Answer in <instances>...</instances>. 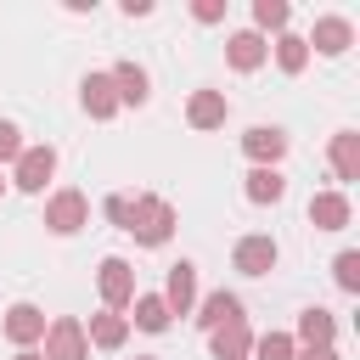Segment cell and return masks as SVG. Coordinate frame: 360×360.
Masks as SVG:
<instances>
[{
  "label": "cell",
  "mask_w": 360,
  "mask_h": 360,
  "mask_svg": "<svg viewBox=\"0 0 360 360\" xmlns=\"http://www.w3.org/2000/svg\"><path fill=\"white\" fill-rule=\"evenodd\" d=\"M124 231H129L135 242H146V248H163V242L174 236V208H169L163 197H135Z\"/></svg>",
  "instance_id": "1"
},
{
  "label": "cell",
  "mask_w": 360,
  "mask_h": 360,
  "mask_svg": "<svg viewBox=\"0 0 360 360\" xmlns=\"http://www.w3.org/2000/svg\"><path fill=\"white\" fill-rule=\"evenodd\" d=\"M96 287H101V304H107L112 315L129 309V298H135V264H129V259H101Z\"/></svg>",
  "instance_id": "2"
},
{
  "label": "cell",
  "mask_w": 360,
  "mask_h": 360,
  "mask_svg": "<svg viewBox=\"0 0 360 360\" xmlns=\"http://www.w3.org/2000/svg\"><path fill=\"white\" fill-rule=\"evenodd\" d=\"M45 360H90V338L73 315H56L45 326Z\"/></svg>",
  "instance_id": "3"
},
{
  "label": "cell",
  "mask_w": 360,
  "mask_h": 360,
  "mask_svg": "<svg viewBox=\"0 0 360 360\" xmlns=\"http://www.w3.org/2000/svg\"><path fill=\"white\" fill-rule=\"evenodd\" d=\"M242 152L253 158V169H276V163L287 158V129H276V124H253V129L242 135Z\"/></svg>",
  "instance_id": "4"
},
{
  "label": "cell",
  "mask_w": 360,
  "mask_h": 360,
  "mask_svg": "<svg viewBox=\"0 0 360 360\" xmlns=\"http://www.w3.org/2000/svg\"><path fill=\"white\" fill-rule=\"evenodd\" d=\"M84 219H90V202H84V191H73V186H68V191H56V197L45 202V225H51L56 236H73Z\"/></svg>",
  "instance_id": "5"
},
{
  "label": "cell",
  "mask_w": 360,
  "mask_h": 360,
  "mask_svg": "<svg viewBox=\"0 0 360 360\" xmlns=\"http://www.w3.org/2000/svg\"><path fill=\"white\" fill-rule=\"evenodd\" d=\"M158 298L169 304V315H191V304H197V264H191V259L169 264V281H163Z\"/></svg>",
  "instance_id": "6"
},
{
  "label": "cell",
  "mask_w": 360,
  "mask_h": 360,
  "mask_svg": "<svg viewBox=\"0 0 360 360\" xmlns=\"http://www.w3.org/2000/svg\"><path fill=\"white\" fill-rule=\"evenodd\" d=\"M231 259H236V270H242V276H270V270H276V259H281V248H276L270 236H242Z\"/></svg>",
  "instance_id": "7"
},
{
  "label": "cell",
  "mask_w": 360,
  "mask_h": 360,
  "mask_svg": "<svg viewBox=\"0 0 360 360\" xmlns=\"http://www.w3.org/2000/svg\"><path fill=\"white\" fill-rule=\"evenodd\" d=\"M45 326H51V321H45V309H39V304H11V309H6V338H11L17 349L39 343V338H45Z\"/></svg>",
  "instance_id": "8"
},
{
  "label": "cell",
  "mask_w": 360,
  "mask_h": 360,
  "mask_svg": "<svg viewBox=\"0 0 360 360\" xmlns=\"http://www.w3.org/2000/svg\"><path fill=\"white\" fill-rule=\"evenodd\" d=\"M225 112H231L225 90H191V101H186V124L191 129H219Z\"/></svg>",
  "instance_id": "9"
},
{
  "label": "cell",
  "mask_w": 360,
  "mask_h": 360,
  "mask_svg": "<svg viewBox=\"0 0 360 360\" xmlns=\"http://www.w3.org/2000/svg\"><path fill=\"white\" fill-rule=\"evenodd\" d=\"M51 174H56V152H51V146H22V158H17V186H22V191H45Z\"/></svg>",
  "instance_id": "10"
},
{
  "label": "cell",
  "mask_w": 360,
  "mask_h": 360,
  "mask_svg": "<svg viewBox=\"0 0 360 360\" xmlns=\"http://www.w3.org/2000/svg\"><path fill=\"white\" fill-rule=\"evenodd\" d=\"M264 56H270V45H264L253 28H242V34H231V39H225V62H231L236 73H253V68H264Z\"/></svg>",
  "instance_id": "11"
},
{
  "label": "cell",
  "mask_w": 360,
  "mask_h": 360,
  "mask_svg": "<svg viewBox=\"0 0 360 360\" xmlns=\"http://www.w3.org/2000/svg\"><path fill=\"white\" fill-rule=\"evenodd\" d=\"M304 45H315L321 56H343V51L354 45V22H349V17H321V22H315V39H304Z\"/></svg>",
  "instance_id": "12"
},
{
  "label": "cell",
  "mask_w": 360,
  "mask_h": 360,
  "mask_svg": "<svg viewBox=\"0 0 360 360\" xmlns=\"http://www.w3.org/2000/svg\"><path fill=\"white\" fill-rule=\"evenodd\" d=\"M107 79H112V90H118V107H141V101L152 96V79H146V68H135V62H118Z\"/></svg>",
  "instance_id": "13"
},
{
  "label": "cell",
  "mask_w": 360,
  "mask_h": 360,
  "mask_svg": "<svg viewBox=\"0 0 360 360\" xmlns=\"http://www.w3.org/2000/svg\"><path fill=\"white\" fill-rule=\"evenodd\" d=\"M309 225L315 231H343L349 225V197L343 191H315L309 197Z\"/></svg>",
  "instance_id": "14"
},
{
  "label": "cell",
  "mask_w": 360,
  "mask_h": 360,
  "mask_svg": "<svg viewBox=\"0 0 360 360\" xmlns=\"http://www.w3.org/2000/svg\"><path fill=\"white\" fill-rule=\"evenodd\" d=\"M79 96H84V112H90V118H112V112H118V90H112L107 73H84Z\"/></svg>",
  "instance_id": "15"
},
{
  "label": "cell",
  "mask_w": 360,
  "mask_h": 360,
  "mask_svg": "<svg viewBox=\"0 0 360 360\" xmlns=\"http://www.w3.org/2000/svg\"><path fill=\"white\" fill-rule=\"evenodd\" d=\"M231 321H242V298H236V292H208L202 309H197V326H202V332H219V326H231Z\"/></svg>",
  "instance_id": "16"
},
{
  "label": "cell",
  "mask_w": 360,
  "mask_h": 360,
  "mask_svg": "<svg viewBox=\"0 0 360 360\" xmlns=\"http://www.w3.org/2000/svg\"><path fill=\"white\" fill-rule=\"evenodd\" d=\"M84 338H90L96 349H124V338H129V315H112V309H101V315H90Z\"/></svg>",
  "instance_id": "17"
},
{
  "label": "cell",
  "mask_w": 360,
  "mask_h": 360,
  "mask_svg": "<svg viewBox=\"0 0 360 360\" xmlns=\"http://www.w3.org/2000/svg\"><path fill=\"white\" fill-rule=\"evenodd\" d=\"M208 343H214V360H248V349H253V332H248V321H231V326L208 332Z\"/></svg>",
  "instance_id": "18"
},
{
  "label": "cell",
  "mask_w": 360,
  "mask_h": 360,
  "mask_svg": "<svg viewBox=\"0 0 360 360\" xmlns=\"http://www.w3.org/2000/svg\"><path fill=\"white\" fill-rule=\"evenodd\" d=\"M332 169H338V180H360V135L354 129L332 135Z\"/></svg>",
  "instance_id": "19"
},
{
  "label": "cell",
  "mask_w": 360,
  "mask_h": 360,
  "mask_svg": "<svg viewBox=\"0 0 360 360\" xmlns=\"http://www.w3.org/2000/svg\"><path fill=\"white\" fill-rule=\"evenodd\" d=\"M242 191H248V202L264 208V202H281V197H287V180H281V169H253Z\"/></svg>",
  "instance_id": "20"
},
{
  "label": "cell",
  "mask_w": 360,
  "mask_h": 360,
  "mask_svg": "<svg viewBox=\"0 0 360 360\" xmlns=\"http://www.w3.org/2000/svg\"><path fill=\"white\" fill-rule=\"evenodd\" d=\"M332 332H338V321H332V309H304L298 315V338H304V349H321V343H332Z\"/></svg>",
  "instance_id": "21"
},
{
  "label": "cell",
  "mask_w": 360,
  "mask_h": 360,
  "mask_svg": "<svg viewBox=\"0 0 360 360\" xmlns=\"http://www.w3.org/2000/svg\"><path fill=\"white\" fill-rule=\"evenodd\" d=\"M129 304H135V326H141V332H163V326H169V304H163L158 292H135Z\"/></svg>",
  "instance_id": "22"
},
{
  "label": "cell",
  "mask_w": 360,
  "mask_h": 360,
  "mask_svg": "<svg viewBox=\"0 0 360 360\" xmlns=\"http://www.w3.org/2000/svg\"><path fill=\"white\" fill-rule=\"evenodd\" d=\"M276 62H281V73H304V62H309V45H304L298 34H281V39H276Z\"/></svg>",
  "instance_id": "23"
},
{
  "label": "cell",
  "mask_w": 360,
  "mask_h": 360,
  "mask_svg": "<svg viewBox=\"0 0 360 360\" xmlns=\"http://www.w3.org/2000/svg\"><path fill=\"white\" fill-rule=\"evenodd\" d=\"M287 17H292L287 0H253V22H259V28H281V34H287ZM259 28H253V34H259Z\"/></svg>",
  "instance_id": "24"
},
{
  "label": "cell",
  "mask_w": 360,
  "mask_h": 360,
  "mask_svg": "<svg viewBox=\"0 0 360 360\" xmlns=\"http://www.w3.org/2000/svg\"><path fill=\"white\" fill-rule=\"evenodd\" d=\"M332 276H338V287H343V292H360V253H354V248H349V253H338V259H332Z\"/></svg>",
  "instance_id": "25"
},
{
  "label": "cell",
  "mask_w": 360,
  "mask_h": 360,
  "mask_svg": "<svg viewBox=\"0 0 360 360\" xmlns=\"http://www.w3.org/2000/svg\"><path fill=\"white\" fill-rule=\"evenodd\" d=\"M253 349H259V360H292V354H298V343H292L287 332H264Z\"/></svg>",
  "instance_id": "26"
},
{
  "label": "cell",
  "mask_w": 360,
  "mask_h": 360,
  "mask_svg": "<svg viewBox=\"0 0 360 360\" xmlns=\"http://www.w3.org/2000/svg\"><path fill=\"white\" fill-rule=\"evenodd\" d=\"M22 158V129L11 118H0V163H17Z\"/></svg>",
  "instance_id": "27"
},
{
  "label": "cell",
  "mask_w": 360,
  "mask_h": 360,
  "mask_svg": "<svg viewBox=\"0 0 360 360\" xmlns=\"http://www.w3.org/2000/svg\"><path fill=\"white\" fill-rule=\"evenodd\" d=\"M191 17H197V22H219V17H225V0H197Z\"/></svg>",
  "instance_id": "28"
},
{
  "label": "cell",
  "mask_w": 360,
  "mask_h": 360,
  "mask_svg": "<svg viewBox=\"0 0 360 360\" xmlns=\"http://www.w3.org/2000/svg\"><path fill=\"white\" fill-rule=\"evenodd\" d=\"M107 219L124 231V225H129V197H107Z\"/></svg>",
  "instance_id": "29"
},
{
  "label": "cell",
  "mask_w": 360,
  "mask_h": 360,
  "mask_svg": "<svg viewBox=\"0 0 360 360\" xmlns=\"http://www.w3.org/2000/svg\"><path fill=\"white\" fill-rule=\"evenodd\" d=\"M292 360H338V349H332V343H321V349H298Z\"/></svg>",
  "instance_id": "30"
},
{
  "label": "cell",
  "mask_w": 360,
  "mask_h": 360,
  "mask_svg": "<svg viewBox=\"0 0 360 360\" xmlns=\"http://www.w3.org/2000/svg\"><path fill=\"white\" fill-rule=\"evenodd\" d=\"M124 17H152V0H124Z\"/></svg>",
  "instance_id": "31"
},
{
  "label": "cell",
  "mask_w": 360,
  "mask_h": 360,
  "mask_svg": "<svg viewBox=\"0 0 360 360\" xmlns=\"http://www.w3.org/2000/svg\"><path fill=\"white\" fill-rule=\"evenodd\" d=\"M17 360H45V354H34V349H22V354H17Z\"/></svg>",
  "instance_id": "32"
},
{
  "label": "cell",
  "mask_w": 360,
  "mask_h": 360,
  "mask_svg": "<svg viewBox=\"0 0 360 360\" xmlns=\"http://www.w3.org/2000/svg\"><path fill=\"white\" fill-rule=\"evenodd\" d=\"M135 360H158V354H135Z\"/></svg>",
  "instance_id": "33"
},
{
  "label": "cell",
  "mask_w": 360,
  "mask_h": 360,
  "mask_svg": "<svg viewBox=\"0 0 360 360\" xmlns=\"http://www.w3.org/2000/svg\"><path fill=\"white\" fill-rule=\"evenodd\" d=\"M0 186H6V180H0Z\"/></svg>",
  "instance_id": "34"
}]
</instances>
